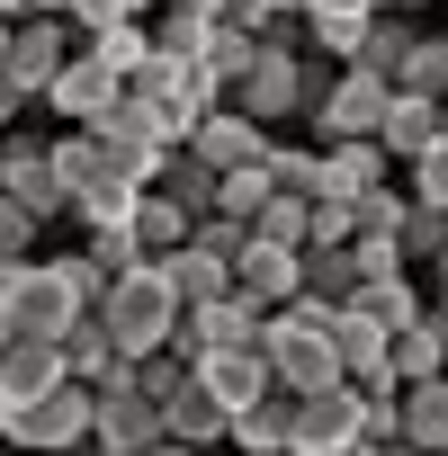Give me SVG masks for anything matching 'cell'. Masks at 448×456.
Instances as JSON below:
<instances>
[{"label": "cell", "mask_w": 448, "mask_h": 456, "mask_svg": "<svg viewBox=\"0 0 448 456\" xmlns=\"http://www.w3.org/2000/svg\"><path fill=\"white\" fill-rule=\"evenodd\" d=\"M46 161H54V179H63V197H81V188H99V179H117V170H108V143H99L90 126H63V134L46 143Z\"/></svg>", "instance_id": "cell-25"}, {"label": "cell", "mask_w": 448, "mask_h": 456, "mask_svg": "<svg viewBox=\"0 0 448 456\" xmlns=\"http://www.w3.org/2000/svg\"><path fill=\"white\" fill-rule=\"evenodd\" d=\"M261 314H270V305H252L243 287H224V296H206V305H179L170 349H179V358H206V349H261Z\"/></svg>", "instance_id": "cell-6"}, {"label": "cell", "mask_w": 448, "mask_h": 456, "mask_svg": "<svg viewBox=\"0 0 448 456\" xmlns=\"http://www.w3.org/2000/svg\"><path fill=\"white\" fill-rule=\"evenodd\" d=\"M0 19H28V0H0Z\"/></svg>", "instance_id": "cell-47"}, {"label": "cell", "mask_w": 448, "mask_h": 456, "mask_svg": "<svg viewBox=\"0 0 448 456\" xmlns=\"http://www.w3.org/2000/svg\"><path fill=\"white\" fill-rule=\"evenodd\" d=\"M332 456H386V438H350V447H332Z\"/></svg>", "instance_id": "cell-46"}, {"label": "cell", "mask_w": 448, "mask_h": 456, "mask_svg": "<svg viewBox=\"0 0 448 456\" xmlns=\"http://www.w3.org/2000/svg\"><path fill=\"white\" fill-rule=\"evenodd\" d=\"M439 456H448V447H439Z\"/></svg>", "instance_id": "cell-53"}, {"label": "cell", "mask_w": 448, "mask_h": 456, "mask_svg": "<svg viewBox=\"0 0 448 456\" xmlns=\"http://www.w3.org/2000/svg\"><path fill=\"white\" fill-rule=\"evenodd\" d=\"M403 179H412V206H439V215H448V134H430V143L403 161Z\"/></svg>", "instance_id": "cell-35"}, {"label": "cell", "mask_w": 448, "mask_h": 456, "mask_svg": "<svg viewBox=\"0 0 448 456\" xmlns=\"http://www.w3.org/2000/svg\"><path fill=\"white\" fill-rule=\"evenodd\" d=\"M394 438H403V447H421V456H439V447H448V367H439V376L394 385Z\"/></svg>", "instance_id": "cell-16"}, {"label": "cell", "mask_w": 448, "mask_h": 456, "mask_svg": "<svg viewBox=\"0 0 448 456\" xmlns=\"http://www.w3.org/2000/svg\"><path fill=\"white\" fill-rule=\"evenodd\" d=\"M54 349H63V376H81V385L117 376V340L99 331V314H72V322L54 331Z\"/></svg>", "instance_id": "cell-26"}, {"label": "cell", "mask_w": 448, "mask_h": 456, "mask_svg": "<svg viewBox=\"0 0 448 456\" xmlns=\"http://www.w3.org/2000/svg\"><path fill=\"white\" fill-rule=\"evenodd\" d=\"M341 305H359V314H377L386 331H403V322H412V314H421L430 296L412 287V269H394V278H359V287H350Z\"/></svg>", "instance_id": "cell-28"}, {"label": "cell", "mask_w": 448, "mask_h": 456, "mask_svg": "<svg viewBox=\"0 0 448 456\" xmlns=\"http://www.w3.org/2000/svg\"><path fill=\"white\" fill-rule=\"evenodd\" d=\"M188 456H234V447H188Z\"/></svg>", "instance_id": "cell-49"}, {"label": "cell", "mask_w": 448, "mask_h": 456, "mask_svg": "<svg viewBox=\"0 0 448 456\" xmlns=\"http://www.w3.org/2000/svg\"><path fill=\"white\" fill-rule=\"evenodd\" d=\"M377 179H394V161H386L377 134H332V143H314V197H359V188H377Z\"/></svg>", "instance_id": "cell-14"}, {"label": "cell", "mask_w": 448, "mask_h": 456, "mask_svg": "<svg viewBox=\"0 0 448 456\" xmlns=\"http://www.w3.org/2000/svg\"><path fill=\"white\" fill-rule=\"evenodd\" d=\"M81 260H90L99 278H126V269L144 260V242H135V233H81Z\"/></svg>", "instance_id": "cell-41"}, {"label": "cell", "mask_w": 448, "mask_h": 456, "mask_svg": "<svg viewBox=\"0 0 448 456\" xmlns=\"http://www.w3.org/2000/svg\"><path fill=\"white\" fill-rule=\"evenodd\" d=\"M296 28H305V45H296V54L350 63V54H359V28H368V10H341V19H296Z\"/></svg>", "instance_id": "cell-31"}, {"label": "cell", "mask_w": 448, "mask_h": 456, "mask_svg": "<svg viewBox=\"0 0 448 456\" xmlns=\"http://www.w3.org/2000/svg\"><path fill=\"white\" fill-rule=\"evenodd\" d=\"M234 287H243L252 305H287V296L305 287V260H296V242H261V233H252V242L234 251Z\"/></svg>", "instance_id": "cell-15"}, {"label": "cell", "mask_w": 448, "mask_h": 456, "mask_svg": "<svg viewBox=\"0 0 448 456\" xmlns=\"http://www.w3.org/2000/svg\"><path fill=\"white\" fill-rule=\"evenodd\" d=\"M394 269H412L394 233H350V278H394Z\"/></svg>", "instance_id": "cell-39"}, {"label": "cell", "mask_w": 448, "mask_h": 456, "mask_svg": "<svg viewBox=\"0 0 448 456\" xmlns=\"http://www.w3.org/2000/svg\"><path fill=\"white\" fill-rule=\"evenodd\" d=\"M90 456H188V447H170V438H144V447H90Z\"/></svg>", "instance_id": "cell-45"}, {"label": "cell", "mask_w": 448, "mask_h": 456, "mask_svg": "<svg viewBox=\"0 0 448 456\" xmlns=\"http://www.w3.org/2000/svg\"><path fill=\"white\" fill-rule=\"evenodd\" d=\"M394 242H403V260L421 269V260H430V251L448 242V215H439V206H403V224H394Z\"/></svg>", "instance_id": "cell-38"}, {"label": "cell", "mask_w": 448, "mask_h": 456, "mask_svg": "<svg viewBox=\"0 0 448 456\" xmlns=\"http://www.w3.org/2000/svg\"><path fill=\"white\" fill-rule=\"evenodd\" d=\"M252 233H261V242H296V251H305V197H278V188H270V197H261V215H252Z\"/></svg>", "instance_id": "cell-37"}, {"label": "cell", "mask_w": 448, "mask_h": 456, "mask_svg": "<svg viewBox=\"0 0 448 456\" xmlns=\"http://www.w3.org/2000/svg\"><path fill=\"white\" fill-rule=\"evenodd\" d=\"M28 251H46V224H37L28 206L0 197V260H28Z\"/></svg>", "instance_id": "cell-42"}, {"label": "cell", "mask_w": 448, "mask_h": 456, "mask_svg": "<svg viewBox=\"0 0 448 456\" xmlns=\"http://www.w3.org/2000/svg\"><path fill=\"white\" fill-rule=\"evenodd\" d=\"M386 99H394V81H386V72H359V63H332V81H323V99H314L305 117H314V134H323V143H332V134H377Z\"/></svg>", "instance_id": "cell-10"}, {"label": "cell", "mask_w": 448, "mask_h": 456, "mask_svg": "<svg viewBox=\"0 0 448 456\" xmlns=\"http://www.w3.org/2000/svg\"><path fill=\"white\" fill-rule=\"evenodd\" d=\"M430 134H439V99H412V90H394V99H386V117H377V143H386V161L403 170V161H412Z\"/></svg>", "instance_id": "cell-23"}, {"label": "cell", "mask_w": 448, "mask_h": 456, "mask_svg": "<svg viewBox=\"0 0 448 456\" xmlns=\"http://www.w3.org/2000/svg\"><path fill=\"white\" fill-rule=\"evenodd\" d=\"M162 438H170V447H224V403H215L197 376H179V385L162 394Z\"/></svg>", "instance_id": "cell-19"}, {"label": "cell", "mask_w": 448, "mask_h": 456, "mask_svg": "<svg viewBox=\"0 0 448 456\" xmlns=\"http://www.w3.org/2000/svg\"><path fill=\"white\" fill-rule=\"evenodd\" d=\"M224 447H234V456H278V447H287V394L270 385L261 403L224 411Z\"/></svg>", "instance_id": "cell-22"}, {"label": "cell", "mask_w": 448, "mask_h": 456, "mask_svg": "<svg viewBox=\"0 0 448 456\" xmlns=\"http://www.w3.org/2000/svg\"><path fill=\"white\" fill-rule=\"evenodd\" d=\"M0 411H10V456H72V447H90V385L81 376L46 385L37 403H0Z\"/></svg>", "instance_id": "cell-3"}, {"label": "cell", "mask_w": 448, "mask_h": 456, "mask_svg": "<svg viewBox=\"0 0 448 456\" xmlns=\"http://www.w3.org/2000/svg\"><path fill=\"white\" fill-rule=\"evenodd\" d=\"M81 45H90V54H99L108 72H126V81H135V72L153 63V19H126V28H99V37H81Z\"/></svg>", "instance_id": "cell-29"}, {"label": "cell", "mask_w": 448, "mask_h": 456, "mask_svg": "<svg viewBox=\"0 0 448 456\" xmlns=\"http://www.w3.org/2000/svg\"><path fill=\"white\" fill-rule=\"evenodd\" d=\"M439 134H448V99H439Z\"/></svg>", "instance_id": "cell-50"}, {"label": "cell", "mask_w": 448, "mask_h": 456, "mask_svg": "<svg viewBox=\"0 0 448 456\" xmlns=\"http://www.w3.org/2000/svg\"><path fill=\"white\" fill-rule=\"evenodd\" d=\"M359 438V385H314V394H287V456H332Z\"/></svg>", "instance_id": "cell-9"}, {"label": "cell", "mask_w": 448, "mask_h": 456, "mask_svg": "<svg viewBox=\"0 0 448 456\" xmlns=\"http://www.w3.org/2000/svg\"><path fill=\"white\" fill-rule=\"evenodd\" d=\"M403 206H412V197H403L394 179L359 188V197H350V233H394V224H403Z\"/></svg>", "instance_id": "cell-36"}, {"label": "cell", "mask_w": 448, "mask_h": 456, "mask_svg": "<svg viewBox=\"0 0 448 456\" xmlns=\"http://www.w3.org/2000/svg\"><path fill=\"white\" fill-rule=\"evenodd\" d=\"M386 340H394V331H386L377 314L332 305V349H341V376H350V385H394V376H386Z\"/></svg>", "instance_id": "cell-17"}, {"label": "cell", "mask_w": 448, "mask_h": 456, "mask_svg": "<svg viewBox=\"0 0 448 456\" xmlns=\"http://www.w3.org/2000/svg\"><path fill=\"white\" fill-rule=\"evenodd\" d=\"M0 63H10V19H0Z\"/></svg>", "instance_id": "cell-48"}, {"label": "cell", "mask_w": 448, "mask_h": 456, "mask_svg": "<svg viewBox=\"0 0 448 456\" xmlns=\"http://www.w3.org/2000/svg\"><path fill=\"white\" fill-rule=\"evenodd\" d=\"M188 152H197L206 170H252V161L270 152V126H252L234 99H215V108L188 126Z\"/></svg>", "instance_id": "cell-13"}, {"label": "cell", "mask_w": 448, "mask_h": 456, "mask_svg": "<svg viewBox=\"0 0 448 456\" xmlns=\"http://www.w3.org/2000/svg\"><path fill=\"white\" fill-rule=\"evenodd\" d=\"M153 188H170V197H179L188 215H206V206H215V170H206V161H197L188 143H179V152L162 161V179H153Z\"/></svg>", "instance_id": "cell-33"}, {"label": "cell", "mask_w": 448, "mask_h": 456, "mask_svg": "<svg viewBox=\"0 0 448 456\" xmlns=\"http://www.w3.org/2000/svg\"><path fill=\"white\" fill-rule=\"evenodd\" d=\"M153 0H63V19H72V37H99V28H126V19H144Z\"/></svg>", "instance_id": "cell-40"}, {"label": "cell", "mask_w": 448, "mask_h": 456, "mask_svg": "<svg viewBox=\"0 0 448 456\" xmlns=\"http://www.w3.org/2000/svg\"><path fill=\"white\" fill-rule=\"evenodd\" d=\"M0 197L28 206L37 224L72 215V197H63V179H54V161H46V134H37V126H10V134H0Z\"/></svg>", "instance_id": "cell-7"}, {"label": "cell", "mask_w": 448, "mask_h": 456, "mask_svg": "<svg viewBox=\"0 0 448 456\" xmlns=\"http://www.w3.org/2000/svg\"><path fill=\"white\" fill-rule=\"evenodd\" d=\"M224 99H234L252 126H287V117H305V54H296V45H261V54L234 72V90H224Z\"/></svg>", "instance_id": "cell-5"}, {"label": "cell", "mask_w": 448, "mask_h": 456, "mask_svg": "<svg viewBox=\"0 0 448 456\" xmlns=\"http://www.w3.org/2000/svg\"><path fill=\"white\" fill-rule=\"evenodd\" d=\"M81 37H72V19H46V10H28V19H10V63H0V81H19L28 99L63 72V54H72Z\"/></svg>", "instance_id": "cell-12"}, {"label": "cell", "mask_w": 448, "mask_h": 456, "mask_svg": "<svg viewBox=\"0 0 448 456\" xmlns=\"http://www.w3.org/2000/svg\"><path fill=\"white\" fill-rule=\"evenodd\" d=\"M261 170H270V188H278V197H305V206H314V143H278V134H270Z\"/></svg>", "instance_id": "cell-32"}, {"label": "cell", "mask_w": 448, "mask_h": 456, "mask_svg": "<svg viewBox=\"0 0 448 456\" xmlns=\"http://www.w3.org/2000/svg\"><path fill=\"white\" fill-rule=\"evenodd\" d=\"M421 269H430V305H439V314H448V242H439V251H430V260H421Z\"/></svg>", "instance_id": "cell-44"}, {"label": "cell", "mask_w": 448, "mask_h": 456, "mask_svg": "<svg viewBox=\"0 0 448 456\" xmlns=\"http://www.w3.org/2000/svg\"><path fill=\"white\" fill-rule=\"evenodd\" d=\"M0 456H10V447H0Z\"/></svg>", "instance_id": "cell-52"}, {"label": "cell", "mask_w": 448, "mask_h": 456, "mask_svg": "<svg viewBox=\"0 0 448 456\" xmlns=\"http://www.w3.org/2000/svg\"><path fill=\"white\" fill-rule=\"evenodd\" d=\"M188 376H197L224 411H243V403L270 394V358H261V349H206V358H188Z\"/></svg>", "instance_id": "cell-18"}, {"label": "cell", "mask_w": 448, "mask_h": 456, "mask_svg": "<svg viewBox=\"0 0 448 456\" xmlns=\"http://www.w3.org/2000/svg\"><path fill=\"white\" fill-rule=\"evenodd\" d=\"M144 438H162V403L135 394V376L117 358V376L90 385V447H144Z\"/></svg>", "instance_id": "cell-11"}, {"label": "cell", "mask_w": 448, "mask_h": 456, "mask_svg": "<svg viewBox=\"0 0 448 456\" xmlns=\"http://www.w3.org/2000/svg\"><path fill=\"white\" fill-rule=\"evenodd\" d=\"M117 90H126V72H108L90 45H72V54H63V72L37 90V108H46L54 126H99V117L117 108Z\"/></svg>", "instance_id": "cell-8"}, {"label": "cell", "mask_w": 448, "mask_h": 456, "mask_svg": "<svg viewBox=\"0 0 448 456\" xmlns=\"http://www.w3.org/2000/svg\"><path fill=\"white\" fill-rule=\"evenodd\" d=\"M28 108H37V99H28L19 81H0V134H10V126H28Z\"/></svg>", "instance_id": "cell-43"}, {"label": "cell", "mask_w": 448, "mask_h": 456, "mask_svg": "<svg viewBox=\"0 0 448 456\" xmlns=\"http://www.w3.org/2000/svg\"><path fill=\"white\" fill-rule=\"evenodd\" d=\"M0 349H10V322H0Z\"/></svg>", "instance_id": "cell-51"}, {"label": "cell", "mask_w": 448, "mask_h": 456, "mask_svg": "<svg viewBox=\"0 0 448 456\" xmlns=\"http://www.w3.org/2000/svg\"><path fill=\"white\" fill-rule=\"evenodd\" d=\"M72 314H90V305L72 296V278H63V260H54V251H28V260H10V296H0V322H10V331H37V340H54Z\"/></svg>", "instance_id": "cell-4"}, {"label": "cell", "mask_w": 448, "mask_h": 456, "mask_svg": "<svg viewBox=\"0 0 448 456\" xmlns=\"http://www.w3.org/2000/svg\"><path fill=\"white\" fill-rule=\"evenodd\" d=\"M261 45H270V37H252L243 19H215V28H206V63H215V81L234 90V72H243V63H252Z\"/></svg>", "instance_id": "cell-34"}, {"label": "cell", "mask_w": 448, "mask_h": 456, "mask_svg": "<svg viewBox=\"0 0 448 456\" xmlns=\"http://www.w3.org/2000/svg\"><path fill=\"white\" fill-rule=\"evenodd\" d=\"M90 314H99V331L117 340V358H153V349H170L179 296H170V278H162L153 260H135L126 278H108V296H99Z\"/></svg>", "instance_id": "cell-2"}, {"label": "cell", "mask_w": 448, "mask_h": 456, "mask_svg": "<svg viewBox=\"0 0 448 456\" xmlns=\"http://www.w3.org/2000/svg\"><path fill=\"white\" fill-rule=\"evenodd\" d=\"M296 260H305V296H323V305H341V296L359 287V278H350V242H305Z\"/></svg>", "instance_id": "cell-30"}, {"label": "cell", "mask_w": 448, "mask_h": 456, "mask_svg": "<svg viewBox=\"0 0 448 456\" xmlns=\"http://www.w3.org/2000/svg\"><path fill=\"white\" fill-rule=\"evenodd\" d=\"M46 385H63V349L37 340V331H10V349H0V403H37Z\"/></svg>", "instance_id": "cell-20"}, {"label": "cell", "mask_w": 448, "mask_h": 456, "mask_svg": "<svg viewBox=\"0 0 448 456\" xmlns=\"http://www.w3.org/2000/svg\"><path fill=\"white\" fill-rule=\"evenodd\" d=\"M394 90H412V99H448V37H430V28H412V45L394 54V72H386Z\"/></svg>", "instance_id": "cell-27"}, {"label": "cell", "mask_w": 448, "mask_h": 456, "mask_svg": "<svg viewBox=\"0 0 448 456\" xmlns=\"http://www.w3.org/2000/svg\"><path fill=\"white\" fill-rule=\"evenodd\" d=\"M153 269L170 278V296H179V305H206V296H224V287H234V260H215L206 242H179V251H153Z\"/></svg>", "instance_id": "cell-21"}, {"label": "cell", "mask_w": 448, "mask_h": 456, "mask_svg": "<svg viewBox=\"0 0 448 456\" xmlns=\"http://www.w3.org/2000/svg\"><path fill=\"white\" fill-rule=\"evenodd\" d=\"M188 224H197V215H188L170 188H135V215H126V233L144 242V260H153V251H179V242H188Z\"/></svg>", "instance_id": "cell-24"}, {"label": "cell", "mask_w": 448, "mask_h": 456, "mask_svg": "<svg viewBox=\"0 0 448 456\" xmlns=\"http://www.w3.org/2000/svg\"><path fill=\"white\" fill-rule=\"evenodd\" d=\"M261 358H270V385L278 394H314V385H341V349H332V305L323 296H287L261 314Z\"/></svg>", "instance_id": "cell-1"}]
</instances>
